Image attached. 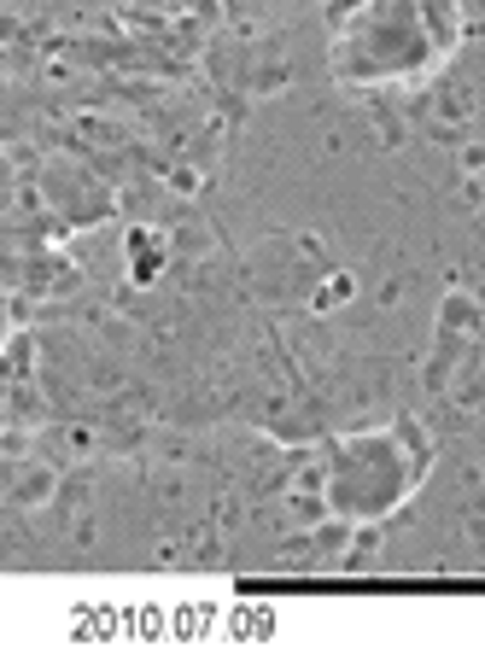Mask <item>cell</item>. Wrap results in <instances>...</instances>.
Returning <instances> with one entry per match:
<instances>
[{"instance_id":"obj_1","label":"cell","mask_w":485,"mask_h":654,"mask_svg":"<svg viewBox=\"0 0 485 654\" xmlns=\"http://www.w3.org/2000/svg\"><path fill=\"white\" fill-rule=\"evenodd\" d=\"M462 48L456 0H351L334 18V82L351 94L421 88Z\"/></svg>"},{"instance_id":"obj_2","label":"cell","mask_w":485,"mask_h":654,"mask_svg":"<svg viewBox=\"0 0 485 654\" xmlns=\"http://www.w3.org/2000/svg\"><path fill=\"white\" fill-rule=\"evenodd\" d=\"M428 462H433V439L410 415L387 426V433H357L346 444H334V467L321 474V503L351 526L387 520L428 479Z\"/></svg>"},{"instance_id":"obj_3","label":"cell","mask_w":485,"mask_h":654,"mask_svg":"<svg viewBox=\"0 0 485 654\" xmlns=\"http://www.w3.org/2000/svg\"><path fill=\"white\" fill-rule=\"evenodd\" d=\"M0 380H7V386L30 380V334H12V345L0 351Z\"/></svg>"},{"instance_id":"obj_4","label":"cell","mask_w":485,"mask_h":654,"mask_svg":"<svg viewBox=\"0 0 485 654\" xmlns=\"http://www.w3.org/2000/svg\"><path fill=\"white\" fill-rule=\"evenodd\" d=\"M474 117V94L468 88H444L439 94V129H444V123H468Z\"/></svg>"},{"instance_id":"obj_5","label":"cell","mask_w":485,"mask_h":654,"mask_svg":"<svg viewBox=\"0 0 485 654\" xmlns=\"http://www.w3.org/2000/svg\"><path fill=\"white\" fill-rule=\"evenodd\" d=\"M351 293H357V281H351V275H328V286H316V298H310V304H316V310H334V304H346Z\"/></svg>"},{"instance_id":"obj_6","label":"cell","mask_w":485,"mask_h":654,"mask_svg":"<svg viewBox=\"0 0 485 654\" xmlns=\"http://www.w3.org/2000/svg\"><path fill=\"white\" fill-rule=\"evenodd\" d=\"M12 334H18V327H12V304L0 298V351H7V345H12Z\"/></svg>"},{"instance_id":"obj_7","label":"cell","mask_w":485,"mask_h":654,"mask_svg":"<svg viewBox=\"0 0 485 654\" xmlns=\"http://www.w3.org/2000/svg\"><path fill=\"white\" fill-rule=\"evenodd\" d=\"M462 170L479 176V170H485V147H462Z\"/></svg>"},{"instance_id":"obj_8","label":"cell","mask_w":485,"mask_h":654,"mask_svg":"<svg viewBox=\"0 0 485 654\" xmlns=\"http://www.w3.org/2000/svg\"><path fill=\"white\" fill-rule=\"evenodd\" d=\"M170 181H176V193H199V176L193 170H176Z\"/></svg>"},{"instance_id":"obj_9","label":"cell","mask_w":485,"mask_h":654,"mask_svg":"<svg viewBox=\"0 0 485 654\" xmlns=\"http://www.w3.org/2000/svg\"><path fill=\"white\" fill-rule=\"evenodd\" d=\"M468 199H474V204H485V170H479V176L468 181Z\"/></svg>"},{"instance_id":"obj_10","label":"cell","mask_w":485,"mask_h":654,"mask_svg":"<svg viewBox=\"0 0 485 654\" xmlns=\"http://www.w3.org/2000/svg\"><path fill=\"white\" fill-rule=\"evenodd\" d=\"M7 181H12V164H7V152H0V188H7Z\"/></svg>"}]
</instances>
